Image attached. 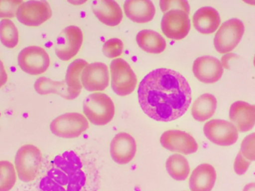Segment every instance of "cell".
Returning a JSON list of instances; mask_svg holds the SVG:
<instances>
[{
	"label": "cell",
	"mask_w": 255,
	"mask_h": 191,
	"mask_svg": "<svg viewBox=\"0 0 255 191\" xmlns=\"http://www.w3.org/2000/svg\"><path fill=\"white\" fill-rule=\"evenodd\" d=\"M161 29L168 38L180 40L190 32L189 13L181 9H172L164 13L161 19Z\"/></svg>",
	"instance_id": "9c48e42d"
},
{
	"label": "cell",
	"mask_w": 255,
	"mask_h": 191,
	"mask_svg": "<svg viewBox=\"0 0 255 191\" xmlns=\"http://www.w3.org/2000/svg\"><path fill=\"white\" fill-rule=\"evenodd\" d=\"M89 123L79 113H67L56 117L50 124L51 132L62 138H76L86 132Z\"/></svg>",
	"instance_id": "8992f818"
},
{
	"label": "cell",
	"mask_w": 255,
	"mask_h": 191,
	"mask_svg": "<svg viewBox=\"0 0 255 191\" xmlns=\"http://www.w3.org/2000/svg\"><path fill=\"white\" fill-rule=\"evenodd\" d=\"M83 43L82 29L70 25L62 30L56 40L55 53L59 59L67 61L74 58L80 50Z\"/></svg>",
	"instance_id": "30bf717a"
},
{
	"label": "cell",
	"mask_w": 255,
	"mask_h": 191,
	"mask_svg": "<svg viewBox=\"0 0 255 191\" xmlns=\"http://www.w3.org/2000/svg\"><path fill=\"white\" fill-rule=\"evenodd\" d=\"M83 111L88 120L96 126H105L113 120L115 106L107 94L94 93L85 99Z\"/></svg>",
	"instance_id": "3957f363"
},
{
	"label": "cell",
	"mask_w": 255,
	"mask_h": 191,
	"mask_svg": "<svg viewBox=\"0 0 255 191\" xmlns=\"http://www.w3.org/2000/svg\"><path fill=\"white\" fill-rule=\"evenodd\" d=\"M88 63L83 59H76L68 66L65 82L71 100L76 99L82 92V84L80 74Z\"/></svg>",
	"instance_id": "603a6c76"
},
{
	"label": "cell",
	"mask_w": 255,
	"mask_h": 191,
	"mask_svg": "<svg viewBox=\"0 0 255 191\" xmlns=\"http://www.w3.org/2000/svg\"><path fill=\"white\" fill-rule=\"evenodd\" d=\"M92 10L99 20L109 26L119 25L124 18L121 6L112 0H95L92 2Z\"/></svg>",
	"instance_id": "ac0fdd59"
},
{
	"label": "cell",
	"mask_w": 255,
	"mask_h": 191,
	"mask_svg": "<svg viewBox=\"0 0 255 191\" xmlns=\"http://www.w3.org/2000/svg\"><path fill=\"white\" fill-rule=\"evenodd\" d=\"M86 174L80 158L73 151L58 155L51 168L40 182L42 191H82L86 185Z\"/></svg>",
	"instance_id": "7a4b0ae2"
},
{
	"label": "cell",
	"mask_w": 255,
	"mask_h": 191,
	"mask_svg": "<svg viewBox=\"0 0 255 191\" xmlns=\"http://www.w3.org/2000/svg\"><path fill=\"white\" fill-rule=\"evenodd\" d=\"M204 134L211 142L221 147L236 144L239 135L236 126L224 120H212L205 123Z\"/></svg>",
	"instance_id": "7c38bea8"
},
{
	"label": "cell",
	"mask_w": 255,
	"mask_h": 191,
	"mask_svg": "<svg viewBox=\"0 0 255 191\" xmlns=\"http://www.w3.org/2000/svg\"><path fill=\"white\" fill-rule=\"evenodd\" d=\"M241 153L250 162H255V132L247 135L241 144Z\"/></svg>",
	"instance_id": "4dcf8cb0"
},
{
	"label": "cell",
	"mask_w": 255,
	"mask_h": 191,
	"mask_svg": "<svg viewBox=\"0 0 255 191\" xmlns=\"http://www.w3.org/2000/svg\"><path fill=\"white\" fill-rule=\"evenodd\" d=\"M34 88L36 92L38 93L40 95H48V94H58L64 99L71 100L65 81L55 82V81L51 80V79L43 76V77L39 78L36 81Z\"/></svg>",
	"instance_id": "484cf974"
},
{
	"label": "cell",
	"mask_w": 255,
	"mask_h": 191,
	"mask_svg": "<svg viewBox=\"0 0 255 191\" xmlns=\"http://www.w3.org/2000/svg\"><path fill=\"white\" fill-rule=\"evenodd\" d=\"M16 174L13 164L7 161L0 162V191H10L15 186Z\"/></svg>",
	"instance_id": "83f0119b"
},
{
	"label": "cell",
	"mask_w": 255,
	"mask_h": 191,
	"mask_svg": "<svg viewBox=\"0 0 255 191\" xmlns=\"http://www.w3.org/2000/svg\"><path fill=\"white\" fill-rule=\"evenodd\" d=\"M124 11L133 22L145 23L152 20L156 9L154 3L148 0H128L124 3Z\"/></svg>",
	"instance_id": "d6986e66"
},
{
	"label": "cell",
	"mask_w": 255,
	"mask_h": 191,
	"mask_svg": "<svg viewBox=\"0 0 255 191\" xmlns=\"http://www.w3.org/2000/svg\"><path fill=\"white\" fill-rule=\"evenodd\" d=\"M7 81V74L2 61L0 60V88H2Z\"/></svg>",
	"instance_id": "836d02e7"
},
{
	"label": "cell",
	"mask_w": 255,
	"mask_h": 191,
	"mask_svg": "<svg viewBox=\"0 0 255 191\" xmlns=\"http://www.w3.org/2000/svg\"><path fill=\"white\" fill-rule=\"evenodd\" d=\"M111 156L116 163L127 165L131 162L136 153L134 138L126 132L115 135L111 143Z\"/></svg>",
	"instance_id": "2e32d148"
},
{
	"label": "cell",
	"mask_w": 255,
	"mask_h": 191,
	"mask_svg": "<svg viewBox=\"0 0 255 191\" xmlns=\"http://www.w3.org/2000/svg\"><path fill=\"white\" fill-rule=\"evenodd\" d=\"M41 152L35 146L26 144L19 149L15 157V168L18 177L24 183L34 181L41 168Z\"/></svg>",
	"instance_id": "277c9868"
},
{
	"label": "cell",
	"mask_w": 255,
	"mask_h": 191,
	"mask_svg": "<svg viewBox=\"0 0 255 191\" xmlns=\"http://www.w3.org/2000/svg\"><path fill=\"white\" fill-rule=\"evenodd\" d=\"M52 9L46 1H22L18 7L16 18L27 26H39L50 19Z\"/></svg>",
	"instance_id": "8fae6325"
},
{
	"label": "cell",
	"mask_w": 255,
	"mask_h": 191,
	"mask_svg": "<svg viewBox=\"0 0 255 191\" xmlns=\"http://www.w3.org/2000/svg\"><path fill=\"white\" fill-rule=\"evenodd\" d=\"M160 144L166 150L184 155L196 153L199 145L190 134L180 130H169L160 137Z\"/></svg>",
	"instance_id": "4fadbf2b"
},
{
	"label": "cell",
	"mask_w": 255,
	"mask_h": 191,
	"mask_svg": "<svg viewBox=\"0 0 255 191\" xmlns=\"http://www.w3.org/2000/svg\"><path fill=\"white\" fill-rule=\"evenodd\" d=\"M243 191H255V183H250L244 187Z\"/></svg>",
	"instance_id": "e575fe53"
},
{
	"label": "cell",
	"mask_w": 255,
	"mask_h": 191,
	"mask_svg": "<svg viewBox=\"0 0 255 191\" xmlns=\"http://www.w3.org/2000/svg\"><path fill=\"white\" fill-rule=\"evenodd\" d=\"M254 65H255V58H254Z\"/></svg>",
	"instance_id": "d590c367"
},
{
	"label": "cell",
	"mask_w": 255,
	"mask_h": 191,
	"mask_svg": "<svg viewBox=\"0 0 255 191\" xmlns=\"http://www.w3.org/2000/svg\"><path fill=\"white\" fill-rule=\"evenodd\" d=\"M217 172L212 165H199L190 176V189L191 191H211L215 186Z\"/></svg>",
	"instance_id": "44dd1931"
},
{
	"label": "cell",
	"mask_w": 255,
	"mask_h": 191,
	"mask_svg": "<svg viewBox=\"0 0 255 191\" xmlns=\"http://www.w3.org/2000/svg\"><path fill=\"white\" fill-rule=\"evenodd\" d=\"M82 86L90 92L102 91L109 87V67L104 63L88 64L81 73Z\"/></svg>",
	"instance_id": "5bb4252c"
},
{
	"label": "cell",
	"mask_w": 255,
	"mask_h": 191,
	"mask_svg": "<svg viewBox=\"0 0 255 191\" xmlns=\"http://www.w3.org/2000/svg\"><path fill=\"white\" fill-rule=\"evenodd\" d=\"M250 165H251V162L247 160L243 156L241 152H240L237 156L236 159H235V164H234V169H235V173L238 175L242 176L247 172Z\"/></svg>",
	"instance_id": "d6a6232c"
},
{
	"label": "cell",
	"mask_w": 255,
	"mask_h": 191,
	"mask_svg": "<svg viewBox=\"0 0 255 191\" xmlns=\"http://www.w3.org/2000/svg\"><path fill=\"white\" fill-rule=\"evenodd\" d=\"M17 61L21 70L32 76L44 73L50 65L49 54L37 46L24 48L19 52Z\"/></svg>",
	"instance_id": "ba28073f"
},
{
	"label": "cell",
	"mask_w": 255,
	"mask_h": 191,
	"mask_svg": "<svg viewBox=\"0 0 255 191\" xmlns=\"http://www.w3.org/2000/svg\"><path fill=\"white\" fill-rule=\"evenodd\" d=\"M245 32L244 22L233 18L225 22L214 37V46L217 52L226 54L238 46Z\"/></svg>",
	"instance_id": "52a82bcc"
},
{
	"label": "cell",
	"mask_w": 255,
	"mask_h": 191,
	"mask_svg": "<svg viewBox=\"0 0 255 191\" xmlns=\"http://www.w3.org/2000/svg\"><path fill=\"white\" fill-rule=\"evenodd\" d=\"M0 41L5 47L13 49L19 43V32L13 21L3 19L0 21Z\"/></svg>",
	"instance_id": "4316f807"
},
{
	"label": "cell",
	"mask_w": 255,
	"mask_h": 191,
	"mask_svg": "<svg viewBox=\"0 0 255 191\" xmlns=\"http://www.w3.org/2000/svg\"></svg>",
	"instance_id": "8d00e7d4"
},
{
	"label": "cell",
	"mask_w": 255,
	"mask_h": 191,
	"mask_svg": "<svg viewBox=\"0 0 255 191\" xmlns=\"http://www.w3.org/2000/svg\"><path fill=\"white\" fill-rule=\"evenodd\" d=\"M217 108V100L215 96L212 94H205L195 101L192 107V115L197 121L204 122L214 115Z\"/></svg>",
	"instance_id": "cb8c5ba5"
},
{
	"label": "cell",
	"mask_w": 255,
	"mask_h": 191,
	"mask_svg": "<svg viewBox=\"0 0 255 191\" xmlns=\"http://www.w3.org/2000/svg\"><path fill=\"white\" fill-rule=\"evenodd\" d=\"M220 13L215 8L209 6L201 7L193 15V26L203 34L215 32L220 27Z\"/></svg>",
	"instance_id": "ffe728a7"
},
{
	"label": "cell",
	"mask_w": 255,
	"mask_h": 191,
	"mask_svg": "<svg viewBox=\"0 0 255 191\" xmlns=\"http://www.w3.org/2000/svg\"><path fill=\"white\" fill-rule=\"evenodd\" d=\"M229 117L239 132H249L255 125V105L244 101L235 102L231 106Z\"/></svg>",
	"instance_id": "e0dca14e"
},
{
	"label": "cell",
	"mask_w": 255,
	"mask_h": 191,
	"mask_svg": "<svg viewBox=\"0 0 255 191\" xmlns=\"http://www.w3.org/2000/svg\"><path fill=\"white\" fill-rule=\"evenodd\" d=\"M193 72L198 80L205 84H213L221 79L224 70L218 58L205 55L195 60Z\"/></svg>",
	"instance_id": "9a60e30c"
},
{
	"label": "cell",
	"mask_w": 255,
	"mask_h": 191,
	"mask_svg": "<svg viewBox=\"0 0 255 191\" xmlns=\"http://www.w3.org/2000/svg\"><path fill=\"white\" fill-rule=\"evenodd\" d=\"M22 3L17 0H0V18L14 17Z\"/></svg>",
	"instance_id": "f546056e"
},
{
	"label": "cell",
	"mask_w": 255,
	"mask_h": 191,
	"mask_svg": "<svg viewBox=\"0 0 255 191\" xmlns=\"http://www.w3.org/2000/svg\"><path fill=\"white\" fill-rule=\"evenodd\" d=\"M136 43L141 49L147 53L160 54L166 49V42L159 33L145 29L136 34Z\"/></svg>",
	"instance_id": "7402d4cb"
},
{
	"label": "cell",
	"mask_w": 255,
	"mask_h": 191,
	"mask_svg": "<svg viewBox=\"0 0 255 191\" xmlns=\"http://www.w3.org/2000/svg\"><path fill=\"white\" fill-rule=\"evenodd\" d=\"M160 8L162 11L167 12L168 10H172V9H181L184 10L187 13L190 14V7L188 1H182V0H173V1H165L161 0L160 1Z\"/></svg>",
	"instance_id": "1f68e13d"
},
{
	"label": "cell",
	"mask_w": 255,
	"mask_h": 191,
	"mask_svg": "<svg viewBox=\"0 0 255 191\" xmlns=\"http://www.w3.org/2000/svg\"><path fill=\"white\" fill-rule=\"evenodd\" d=\"M166 171L173 180L184 181L190 172V165L187 159L180 154H174L168 158L166 162Z\"/></svg>",
	"instance_id": "d4e9b609"
},
{
	"label": "cell",
	"mask_w": 255,
	"mask_h": 191,
	"mask_svg": "<svg viewBox=\"0 0 255 191\" xmlns=\"http://www.w3.org/2000/svg\"><path fill=\"white\" fill-rule=\"evenodd\" d=\"M124 42L118 38L107 40L103 45V52L109 58H117L124 52Z\"/></svg>",
	"instance_id": "f1b7e54d"
},
{
	"label": "cell",
	"mask_w": 255,
	"mask_h": 191,
	"mask_svg": "<svg viewBox=\"0 0 255 191\" xmlns=\"http://www.w3.org/2000/svg\"><path fill=\"white\" fill-rule=\"evenodd\" d=\"M112 88L118 96H126L133 92L137 84L136 74L122 58H115L111 64Z\"/></svg>",
	"instance_id": "5b68a950"
},
{
	"label": "cell",
	"mask_w": 255,
	"mask_h": 191,
	"mask_svg": "<svg viewBox=\"0 0 255 191\" xmlns=\"http://www.w3.org/2000/svg\"><path fill=\"white\" fill-rule=\"evenodd\" d=\"M138 99L142 111L157 121L169 122L184 115L192 100L187 79L166 68L153 70L139 83Z\"/></svg>",
	"instance_id": "6da1fadb"
}]
</instances>
